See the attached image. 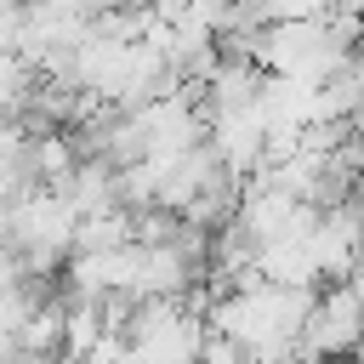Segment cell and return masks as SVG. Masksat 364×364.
Returning a JSON list of instances; mask_svg holds the SVG:
<instances>
[{
    "instance_id": "obj_1",
    "label": "cell",
    "mask_w": 364,
    "mask_h": 364,
    "mask_svg": "<svg viewBox=\"0 0 364 364\" xmlns=\"http://www.w3.org/2000/svg\"><path fill=\"white\" fill-rule=\"evenodd\" d=\"M353 364H364V347H358V353H353Z\"/></svg>"
}]
</instances>
